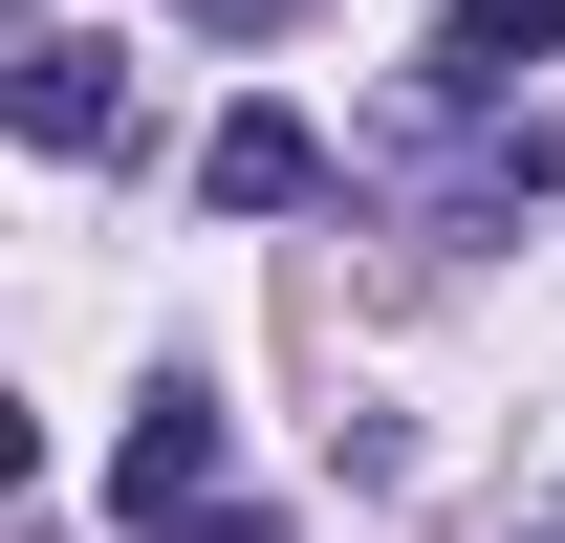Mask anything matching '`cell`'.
<instances>
[{
	"label": "cell",
	"instance_id": "2",
	"mask_svg": "<svg viewBox=\"0 0 565 543\" xmlns=\"http://www.w3.org/2000/svg\"><path fill=\"white\" fill-rule=\"evenodd\" d=\"M0 109H22V152H109L131 131V44L109 22H22L0 44Z\"/></svg>",
	"mask_w": 565,
	"mask_h": 543
},
{
	"label": "cell",
	"instance_id": "4",
	"mask_svg": "<svg viewBox=\"0 0 565 543\" xmlns=\"http://www.w3.org/2000/svg\"><path fill=\"white\" fill-rule=\"evenodd\" d=\"M565 66V0H457V22H435V109H522V87H544Z\"/></svg>",
	"mask_w": 565,
	"mask_h": 543
},
{
	"label": "cell",
	"instance_id": "7",
	"mask_svg": "<svg viewBox=\"0 0 565 543\" xmlns=\"http://www.w3.org/2000/svg\"><path fill=\"white\" fill-rule=\"evenodd\" d=\"M174 543H282V500H196V522H174Z\"/></svg>",
	"mask_w": 565,
	"mask_h": 543
},
{
	"label": "cell",
	"instance_id": "5",
	"mask_svg": "<svg viewBox=\"0 0 565 543\" xmlns=\"http://www.w3.org/2000/svg\"><path fill=\"white\" fill-rule=\"evenodd\" d=\"M544 196H565V131H544V109H522V131L479 152V196H457V217H544Z\"/></svg>",
	"mask_w": 565,
	"mask_h": 543
},
{
	"label": "cell",
	"instance_id": "1",
	"mask_svg": "<svg viewBox=\"0 0 565 543\" xmlns=\"http://www.w3.org/2000/svg\"><path fill=\"white\" fill-rule=\"evenodd\" d=\"M217 457H239V413H217L196 370H152V392H131V435H109V522H131V543H174L196 500H239Z\"/></svg>",
	"mask_w": 565,
	"mask_h": 543
},
{
	"label": "cell",
	"instance_id": "3",
	"mask_svg": "<svg viewBox=\"0 0 565 543\" xmlns=\"http://www.w3.org/2000/svg\"><path fill=\"white\" fill-rule=\"evenodd\" d=\"M305 196H327V131H305L282 87H239L196 131V217H305Z\"/></svg>",
	"mask_w": 565,
	"mask_h": 543
},
{
	"label": "cell",
	"instance_id": "8",
	"mask_svg": "<svg viewBox=\"0 0 565 543\" xmlns=\"http://www.w3.org/2000/svg\"><path fill=\"white\" fill-rule=\"evenodd\" d=\"M544 543H565V522H544Z\"/></svg>",
	"mask_w": 565,
	"mask_h": 543
},
{
	"label": "cell",
	"instance_id": "6",
	"mask_svg": "<svg viewBox=\"0 0 565 543\" xmlns=\"http://www.w3.org/2000/svg\"><path fill=\"white\" fill-rule=\"evenodd\" d=\"M174 22H196V44H282L305 0H174Z\"/></svg>",
	"mask_w": 565,
	"mask_h": 543
}]
</instances>
